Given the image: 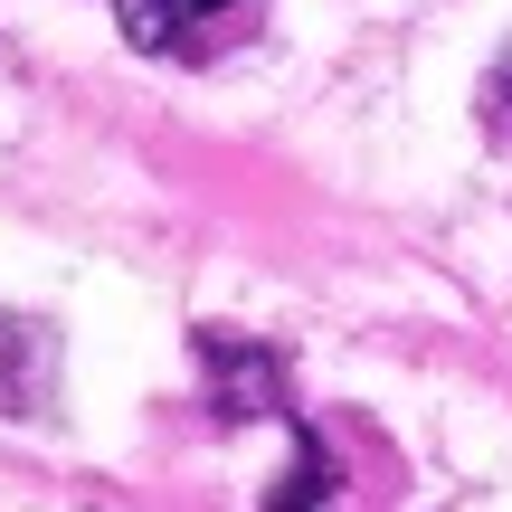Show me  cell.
Segmentation results:
<instances>
[{"label": "cell", "mask_w": 512, "mask_h": 512, "mask_svg": "<svg viewBox=\"0 0 512 512\" xmlns=\"http://www.w3.org/2000/svg\"><path fill=\"white\" fill-rule=\"evenodd\" d=\"M190 351H200V370H209V399H219V418H228V427H247V418H294L285 361H275L266 342H247V332H219V323H200V332H190Z\"/></svg>", "instance_id": "obj_1"}, {"label": "cell", "mask_w": 512, "mask_h": 512, "mask_svg": "<svg viewBox=\"0 0 512 512\" xmlns=\"http://www.w3.org/2000/svg\"><path fill=\"white\" fill-rule=\"evenodd\" d=\"M228 10H238V0H114L124 38H133V48H152V57H200L209 38H219Z\"/></svg>", "instance_id": "obj_2"}, {"label": "cell", "mask_w": 512, "mask_h": 512, "mask_svg": "<svg viewBox=\"0 0 512 512\" xmlns=\"http://www.w3.org/2000/svg\"><path fill=\"white\" fill-rule=\"evenodd\" d=\"M484 105H494V114L512 105V57H503V67H494V86H484Z\"/></svg>", "instance_id": "obj_3"}]
</instances>
